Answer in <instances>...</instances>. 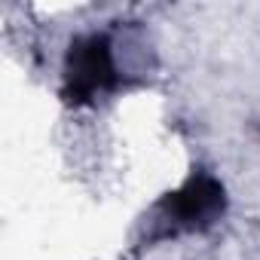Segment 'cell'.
Here are the masks:
<instances>
[{"mask_svg":"<svg viewBox=\"0 0 260 260\" xmlns=\"http://www.w3.org/2000/svg\"><path fill=\"white\" fill-rule=\"evenodd\" d=\"M153 68L156 55L138 22H119L113 31H83L68 40L58 95L68 107H95Z\"/></svg>","mask_w":260,"mask_h":260,"instance_id":"6da1fadb","label":"cell"},{"mask_svg":"<svg viewBox=\"0 0 260 260\" xmlns=\"http://www.w3.org/2000/svg\"><path fill=\"white\" fill-rule=\"evenodd\" d=\"M226 208H230V196L223 181L208 169H193L181 187L169 190L147 208L138 226L135 248L144 251L162 242L208 233L223 220Z\"/></svg>","mask_w":260,"mask_h":260,"instance_id":"7a4b0ae2","label":"cell"}]
</instances>
